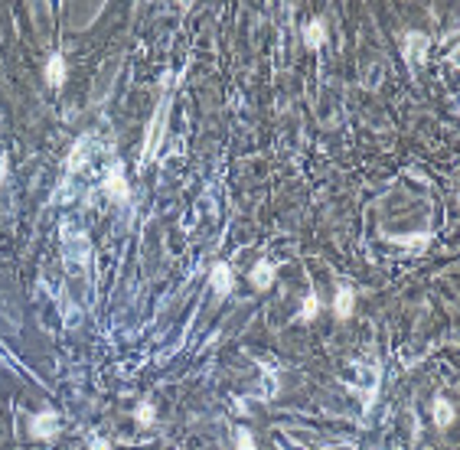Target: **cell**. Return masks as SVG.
Segmentation results:
<instances>
[{"mask_svg": "<svg viewBox=\"0 0 460 450\" xmlns=\"http://www.w3.org/2000/svg\"><path fill=\"white\" fill-rule=\"evenodd\" d=\"M170 72L163 75V98H161V108H157V114H154V121H150L147 128V140H144V153H140V167H147L150 160H154V150L161 147L163 140V128H167V114H170Z\"/></svg>", "mask_w": 460, "mask_h": 450, "instance_id": "obj_1", "label": "cell"}, {"mask_svg": "<svg viewBox=\"0 0 460 450\" xmlns=\"http://www.w3.org/2000/svg\"><path fill=\"white\" fill-rule=\"evenodd\" d=\"M105 196H108L111 202H118V206L131 202V186H128V180H124V163L121 160H114L108 167V173H105Z\"/></svg>", "mask_w": 460, "mask_h": 450, "instance_id": "obj_2", "label": "cell"}, {"mask_svg": "<svg viewBox=\"0 0 460 450\" xmlns=\"http://www.w3.org/2000/svg\"><path fill=\"white\" fill-rule=\"evenodd\" d=\"M428 50H431V40L424 36V33H405V40H401V52H405L408 66H421V62L428 59Z\"/></svg>", "mask_w": 460, "mask_h": 450, "instance_id": "obj_3", "label": "cell"}, {"mask_svg": "<svg viewBox=\"0 0 460 450\" xmlns=\"http://www.w3.org/2000/svg\"><path fill=\"white\" fill-rule=\"evenodd\" d=\"M30 434L36 440H52L59 434V414H56V411H40V414L30 421Z\"/></svg>", "mask_w": 460, "mask_h": 450, "instance_id": "obj_4", "label": "cell"}, {"mask_svg": "<svg viewBox=\"0 0 460 450\" xmlns=\"http://www.w3.org/2000/svg\"><path fill=\"white\" fill-rule=\"evenodd\" d=\"M209 284L212 290L219 294V297H225V294H232V284H235V278H232V268L225 264V261H216L209 271Z\"/></svg>", "mask_w": 460, "mask_h": 450, "instance_id": "obj_5", "label": "cell"}, {"mask_svg": "<svg viewBox=\"0 0 460 450\" xmlns=\"http://www.w3.org/2000/svg\"><path fill=\"white\" fill-rule=\"evenodd\" d=\"M274 274H278V268H274L271 261H258V264L251 268V287H258V290L271 287V284H274Z\"/></svg>", "mask_w": 460, "mask_h": 450, "instance_id": "obj_6", "label": "cell"}, {"mask_svg": "<svg viewBox=\"0 0 460 450\" xmlns=\"http://www.w3.org/2000/svg\"><path fill=\"white\" fill-rule=\"evenodd\" d=\"M353 303H356V294H353V287L343 284V287L336 290V300H333V310H336L340 320H350L353 317Z\"/></svg>", "mask_w": 460, "mask_h": 450, "instance_id": "obj_7", "label": "cell"}, {"mask_svg": "<svg viewBox=\"0 0 460 450\" xmlns=\"http://www.w3.org/2000/svg\"><path fill=\"white\" fill-rule=\"evenodd\" d=\"M46 82H50L52 89H59L62 82H66V59H62L59 52H52L50 62H46Z\"/></svg>", "mask_w": 460, "mask_h": 450, "instance_id": "obj_8", "label": "cell"}, {"mask_svg": "<svg viewBox=\"0 0 460 450\" xmlns=\"http://www.w3.org/2000/svg\"><path fill=\"white\" fill-rule=\"evenodd\" d=\"M304 43H307L311 50H320L323 43H327V27H323V20H311L304 27Z\"/></svg>", "mask_w": 460, "mask_h": 450, "instance_id": "obj_9", "label": "cell"}, {"mask_svg": "<svg viewBox=\"0 0 460 450\" xmlns=\"http://www.w3.org/2000/svg\"><path fill=\"white\" fill-rule=\"evenodd\" d=\"M89 153H91V137H82V144H75L69 153V173L82 170V167L89 163Z\"/></svg>", "mask_w": 460, "mask_h": 450, "instance_id": "obj_10", "label": "cell"}, {"mask_svg": "<svg viewBox=\"0 0 460 450\" xmlns=\"http://www.w3.org/2000/svg\"><path fill=\"white\" fill-rule=\"evenodd\" d=\"M434 424L438 428H447V424H454V405L444 398H434Z\"/></svg>", "mask_w": 460, "mask_h": 450, "instance_id": "obj_11", "label": "cell"}, {"mask_svg": "<svg viewBox=\"0 0 460 450\" xmlns=\"http://www.w3.org/2000/svg\"><path fill=\"white\" fill-rule=\"evenodd\" d=\"M320 313V297L317 294H307L304 297V307H300V320H313Z\"/></svg>", "mask_w": 460, "mask_h": 450, "instance_id": "obj_12", "label": "cell"}, {"mask_svg": "<svg viewBox=\"0 0 460 450\" xmlns=\"http://www.w3.org/2000/svg\"><path fill=\"white\" fill-rule=\"evenodd\" d=\"M134 418H138V424H144V428H147V424H154L157 411H154V405H150V401H140L138 411H134Z\"/></svg>", "mask_w": 460, "mask_h": 450, "instance_id": "obj_13", "label": "cell"}, {"mask_svg": "<svg viewBox=\"0 0 460 450\" xmlns=\"http://www.w3.org/2000/svg\"><path fill=\"white\" fill-rule=\"evenodd\" d=\"M239 450H255V437H251V430L248 428H239Z\"/></svg>", "mask_w": 460, "mask_h": 450, "instance_id": "obj_14", "label": "cell"}, {"mask_svg": "<svg viewBox=\"0 0 460 450\" xmlns=\"http://www.w3.org/2000/svg\"><path fill=\"white\" fill-rule=\"evenodd\" d=\"M395 241H399V245H408V248H415V245H418V248H424L428 235H405V239H395Z\"/></svg>", "mask_w": 460, "mask_h": 450, "instance_id": "obj_15", "label": "cell"}, {"mask_svg": "<svg viewBox=\"0 0 460 450\" xmlns=\"http://www.w3.org/2000/svg\"><path fill=\"white\" fill-rule=\"evenodd\" d=\"M91 450H111V444L108 440H101V437H95L91 440Z\"/></svg>", "mask_w": 460, "mask_h": 450, "instance_id": "obj_16", "label": "cell"}, {"mask_svg": "<svg viewBox=\"0 0 460 450\" xmlns=\"http://www.w3.org/2000/svg\"><path fill=\"white\" fill-rule=\"evenodd\" d=\"M3 180H7V157H0V186H3Z\"/></svg>", "mask_w": 460, "mask_h": 450, "instance_id": "obj_17", "label": "cell"}]
</instances>
